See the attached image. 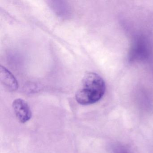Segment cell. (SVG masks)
<instances>
[{
	"label": "cell",
	"mask_w": 153,
	"mask_h": 153,
	"mask_svg": "<svg viewBox=\"0 0 153 153\" xmlns=\"http://www.w3.org/2000/svg\"><path fill=\"white\" fill-rule=\"evenodd\" d=\"M105 91L103 79L96 73L88 72L82 79L81 88L76 93V99L82 105L93 104L102 99Z\"/></svg>",
	"instance_id": "6da1fadb"
},
{
	"label": "cell",
	"mask_w": 153,
	"mask_h": 153,
	"mask_svg": "<svg viewBox=\"0 0 153 153\" xmlns=\"http://www.w3.org/2000/svg\"><path fill=\"white\" fill-rule=\"evenodd\" d=\"M13 108L16 116L21 123H25L32 117V111L28 104L20 98L16 99L13 102Z\"/></svg>",
	"instance_id": "7a4b0ae2"
},
{
	"label": "cell",
	"mask_w": 153,
	"mask_h": 153,
	"mask_svg": "<svg viewBox=\"0 0 153 153\" xmlns=\"http://www.w3.org/2000/svg\"><path fill=\"white\" fill-rule=\"evenodd\" d=\"M0 71L1 81L5 87L11 92L16 90L18 88V83L12 73L2 66H1Z\"/></svg>",
	"instance_id": "3957f363"
}]
</instances>
